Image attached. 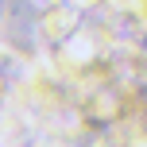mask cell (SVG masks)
<instances>
[]
</instances>
